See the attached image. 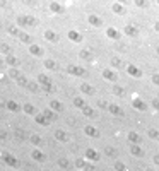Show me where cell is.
<instances>
[{
	"mask_svg": "<svg viewBox=\"0 0 159 171\" xmlns=\"http://www.w3.org/2000/svg\"><path fill=\"white\" fill-rule=\"evenodd\" d=\"M81 91L84 94H87V96H92V94L96 93L94 91V87H92V86L91 84H87V82H84V84H81Z\"/></svg>",
	"mask_w": 159,
	"mask_h": 171,
	"instance_id": "15",
	"label": "cell"
},
{
	"mask_svg": "<svg viewBox=\"0 0 159 171\" xmlns=\"http://www.w3.org/2000/svg\"><path fill=\"white\" fill-rule=\"evenodd\" d=\"M21 39H22V41H26V43H29V41H31L27 34H21Z\"/></svg>",
	"mask_w": 159,
	"mask_h": 171,
	"instance_id": "39",
	"label": "cell"
},
{
	"mask_svg": "<svg viewBox=\"0 0 159 171\" xmlns=\"http://www.w3.org/2000/svg\"><path fill=\"white\" fill-rule=\"evenodd\" d=\"M60 166H63V168H69V161H65V159H62V161H60Z\"/></svg>",
	"mask_w": 159,
	"mask_h": 171,
	"instance_id": "40",
	"label": "cell"
},
{
	"mask_svg": "<svg viewBox=\"0 0 159 171\" xmlns=\"http://www.w3.org/2000/svg\"><path fill=\"white\" fill-rule=\"evenodd\" d=\"M123 33L127 36H130V38H135V36H139V27L135 24H127L123 27Z\"/></svg>",
	"mask_w": 159,
	"mask_h": 171,
	"instance_id": "6",
	"label": "cell"
},
{
	"mask_svg": "<svg viewBox=\"0 0 159 171\" xmlns=\"http://www.w3.org/2000/svg\"><path fill=\"white\" fill-rule=\"evenodd\" d=\"M108 111L111 113L113 116H123V108L118 106V104H108Z\"/></svg>",
	"mask_w": 159,
	"mask_h": 171,
	"instance_id": "10",
	"label": "cell"
},
{
	"mask_svg": "<svg viewBox=\"0 0 159 171\" xmlns=\"http://www.w3.org/2000/svg\"><path fill=\"white\" fill-rule=\"evenodd\" d=\"M39 82H43V84L50 86V79H48L46 75H39Z\"/></svg>",
	"mask_w": 159,
	"mask_h": 171,
	"instance_id": "33",
	"label": "cell"
},
{
	"mask_svg": "<svg viewBox=\"0 0 159 171\" xmlns=\"http://www.w3.org/2000/svg\"><path fill=\"white\" fill-rule=\"evenodd\" d=\"M86 159H89V161H99V159H101V154H99L96 149H87L86 151Z\"/></svg>",
	"mask_w": 159,
	"mask_h": 171,
	"instance_id": "12",
	"label": "cell"
},
{
	"mask_svg": "<svg viewBox=\"0 0 159 171\" xmlns=\"http://www.w3.org/2000/svg\"><path fill=\"white\" fill-rule=\"evenodd\" d=\"M36 120H38L39 123H48V120H45L43 116H38V118H36Z\"/></svg>",
	"mask_w": 159,
	"mask_h": 171,
	"instance_id": "41",
	"label": "cell"
},
{
	"mask_svg": "<svg viewBox=\"0 0 159 171\" xmlns=\"http://www.w3.org/2000/svg\"><path fill=\"white\" fill-rule=\"evenodd\" d=\"M7 62H9V64H16V58H14V56H9V58H7Z\"/></svg>",
	"mask_w": 159,
	"mask_h": 171,
	"instance_id": "43",
	"label": "cell"
},
{
	"mask_svg": "<svg viewBox=\"0 0 159 171\" xmlns=\"http://www.w3.org/2000/svg\"><path fill=\"white\" fill-rule=\"evenodd\" d=\"M152 162H154L156 166H159V154H154V158H152Z\"/></svg>",
	"mask_w": 159,
	"mask_h": 171,
	"instance_id": "38",
	"label": "cell"
},
{
	"mask_svg": "<svg viewBox=\"0 0 159 171\" xmlns=\"http://www.w3.org/2000/svg\"><path fill=\"white\" fill-rule=\"evenodd\" d=\"M104 81H110V82H116L118 81V72H116L115 68H104L103 72H101Z\"/></svg>",
	"mask_w": 159,
	"mask_h": 171,
	"instance_id": "1",
	"label": "cell"
},
{
	"mask_svg": "<svg viewBox=\"0 0 159 171\" xmlns=\"http://www.w3.org/2000/svg\"><path fill=\"white\" fill-rule=\"evenodd\" d=\"M52 108H55L56 111H62V110H63V106H62L58 101H53V103H52Z\"/></svg>",
	"mask_w": 159,
	"mask_h": 171,
	"instance_id": "30",
	"label": "cell"
},
{
	"mask_svg": "<svg viewBox=\"0 0 159 171\" xmlns=\"http://www.w3.org/2000/svg\"><path fill=\"white\" fill-rule=\"evenodd\" d=\"M24 111H26V113H29V115H33V113H34V108L31 106V104H26V106H24Z\"/></svg>",
	"mask_w": 159,
	"mask_h": 171,
	"instance_id": "34",
	"label": "cell"
},
{
	"mask_svg": "<svg viewBox=\"0 0 159 171\" xmlns=\"http://www.w3.org/2000/svg\"><path fill=\"white\" fill-rule=\"evenodd\" d=\"M87 22H89L91 26H94V27H101V26H103V19H101L98 14H89V16H87Z\"/></svg>",
	"mask_w": 159,
	"mask_h": 171,
	"instance_id": "5",
	"label": "cell"
},
{
	"mask_svg": "<svg viewBox=\"0 0 159 171\" xmlns=\"http://www.w3.org/2000/svg\"><path fill=\"white\" fill-rule=\"evenodd\" d=\"M45 65H46L48 68H55V62H52V60H46V64Z\"/></svg>",
	"mask_w": 159,
	"mask_h": 171,
	"instance_id": "37",
	"label": "cell"
},
{
	"mask_svg": "<svg viewBox=\"0 0 159 171\" xmlns=\"http://www.w3.org/2000/svg\"><path fill=\"white\" fill-rule=\"evenodd\" d=\"M45 38L50 39V41H58V36H56L53 31H46V33H45Z\"/></svg>",
	"mask_w": 159,
	"mask_h": 171,
	"instance_id": "25",
	"label": "cell"
},
{
	"mask_svg": "<svg viewBox=\"0 0 159 171\" xmlns=\"http://www.w3.org/2000/svg\"><path fill=\"white\" fill-rule=\"evenodd\" d=\"M156 2H157V4H159V0H156Z\"/></svg>",
	"mask_w": 159,
	"mask_h": 171,
	"instance_id": "48",
	"label": "cell"
},
{
	"mask_svg": "<svg viewBox=\"0 0 159 171\" xmlns=\"http://www.w3.org/2000/svg\"><path fill=\"white\" fill-rule=\"evenodd\" d=\"M116 2H120V4H125V5L130 4V0H116Z\"/></svg>",
	"mask_w": 159,
	"mask_h": 171,
	"instance_id": "45",
	"label": "cell"
},
{
	"mask_svg": "<svg viewBox=\"0 0 159 171\" xmlns=\"http://www.w3.org/2000/svg\"><path fill=\"white\" fill-rule=\"evenodd\" d=\"M150 81H152V84H154V86H157V87H159V74H152Z\"/></svg>",
	"mask_w": 159,
	"mask_h": 171,
	"instance_id": "29",
	"label": "cell"
},
{
	"mask_svg": "<svg viewBox=\"0 0 159 171\" xmlns=\"http://www.w3.org/2000/svg\"><path fill=\"white\" fill-rule=\"evenodd\" d=\"M104 154H106V156H110V158H113V156L116 154V151L113 149V147H104Z\"/></svg>",
	"mask_w": 159,
	"mask_h": 171,
	"instance_id": "27",
	"label": "cell"
},
{
	"mask_svg": "<svg viewBox=\"0 0 159 171\" xmlns=\"http://www.w3.org/2000/svg\"><path fill=\"white\" fill-rule=\"evenodd\" d=\"M79 56H81L82 60H92V53H91L89 50H82L81 53H79Z\"/></svg>",
	"mask_w": 159,
	"mask_h": 171,
	"instance_id": "21",
	"label": "cell"
},
{
	"mask_svg": "<svg viewBox=\"0 0 159 171\" xmlns=\"http://www.w3.org/2000/svg\"><path fill=\"white\" fill-rule=\"evenodd\" d=\"M74 106H75V108H84V106H86V99L75 98V99H74Z\"/></svg>",
	"mask_w": 159,
	"mask_h": 171,
	"instance_id": "24",
	"label": "cell"
},
{
	"mask_svg": "<svg viewBox=\"0 0 159 171\" xmlns=\"http://www.w3.org/2000/svg\"><path fill=\"white\" fill-rule=\"evenodd\" d=\"M69 39L74 43H82V34L79 33V31H69Z\"/></svg>",
	"mask_w": 159,
	"mask_h": 171,
	"instance_id": "14",
	"label": "cell"
},
{
	"mask_svg": "<svg viewBox=\"0 0 159 171\" xmlns=\"http://www.w3.org/2000/svg\"><path fill=\"white\" fill-rule=\"evenodd\" d=\"M99 106H101V108H108V103L106 101H99Z\"/></svg>",
	"mask_w": 159,
	"mask_h": 171,
	"instance_id": "42",
	"label": "cell"
},
{
	"mask_svg": "<svg viewBox=\"0 0 159 171\" xmlns=\"http://www.w3.org/2000/svg\"><path fill=\"white\" fill-rule=\"evenodd\" d=\"M29 51H31V53H33V55H41V53H43V51H41V48L34 46V45H31Z\"/></svg>",
	"mask_w": 159,
	"mask_h": 171,
	"instance_id": "26",
	"label": "cell"
},
{
	"mask_svg": "<svg viewBox=\"0 0 159 171\" xmlns=\"http://www.w3.org/2000/svg\"><path fill=\"white\" fill-rule=\"evenodd\" d=\"M81 110H82V115L87 116V118H91V116H94V115H96V111L92 110L91 106H87V104H86L84 108H81Z\"/></svg>",
	"mask_w": 159,
	"mask_h": 171,
	"instance_id": "17",
	"label": "cell"
},
{
	"mask_svg": "<svg viewBox=\"0 0 159 171\" xmlns=\"http://www.w3.org/2000/svg\"><path fill=\"white\" fill-rule=\"evenodd\" d=\"M84 133H86L87 137H92V139H99V137H101V132H99L96 127H91V125L84 127Z\"/></svg>",
	"mask_w": 159,
	"mask_h": 171,
	"instance_id": "7",
	"label": "cell"
},
{
	"mask_svg": "<svg viewBox=\"0 0 159 171\" xmlns=\"http://www.w3.org/2000/svg\"><path fill=\"white\" fill-rule=\"evenodd\" d=\"M111 67L115 68V70H120V68L125 67V64H123V60H121V58H118V56H113V58H111Z\"/></svg>",
	"mask_w": 159,
	"mask_h": 171,
	"instance_id": "16",
	"label": "cell"
},
{
	"mask_svg": "<svg viewBox=\"0 0 159 171\" xmlns=\"http://www.w3.org/2000/svg\"><path fill=\"white\" fill-rule=\"evenodd\" d=\"M130 154H132V156H135V158H142L146 152L142 151V147L139 144H130Z\"/></svg>",
	"mask_w": 159,
	"mask_h": 171,
	"instance_id": "11",
	"label": "cell"
},
{
	"mask_svg": "<svg viewBox=\"0 0 159 171\" xmlns=\"http://www.w3.org/2000/svg\"><path fill=\"white\" fill-rule=\"evenodd\" d=\"M127 74H128L130 77H133V79H142L144 77V74H142V70L137 67V65H127Z\"/></svg>",
	"mask_w": 159,
	"mask_h": 171,
	"instance_id": "3",
	"label": "cell"
},
{
	"mask_svg": "<svg viewBox=\"0 0 159 171\" xmlns=\"http://www.w3.org/2000/svg\"><path fill=\"white\" fill-rule=\"evenodd\" d=\"M127 139H128L130 144H139V145H140L142 142H144V140H142V137L139 135L137 132H130L128 135H127Z\"/></svg>",
	"mask_w": 159,
	"mask_h": 171,
	"instance_id": "13",
	"label": "cell"
},
{
	"mask_svg": "<svg viewBox=\"0 0 159 171\" xmlns=\"http://www.w3.org/2000/svg\"><path fill=\"white\" fill-rule=\"evenodd\" d=\"M132 108L137 111H147L149 110V104L142 98H135V99H132Z\"/></svg>",
	"mask_w": 159,
	"mask_h": 171,
	"instance_id": "2",
	"label": "cell"
},
{
	"mask_svg": "<svg viewBox=\"0 0 159 171\" xmlns=\"http://www.w3.org/2000/svg\"><path fill=\"white\" fill-rule=\"evenodd\" d=\"M147 135H149V139H152V140H159V130H156V128H149V130H147Z\"/></svg>",
	"mask_w": 159,
	"mask_h": 171,
	"instance_id": "19",
	"label": "cell"
},
{
	"mask_svg": "<svg viewBox=\"0 0 159 171\" xmlns=\"http://www.w3.org/2000/svg\"><path fill=\"white\" fill-rule=\"evenodd\" d=\"M113 168H115L116 171H125V169H127V166H125L123 162H118V161L115 162V166H113Z\"/></svg>",
	"mask_w": 159,
	"mask_h": 171,
	"instance_id": "28",
	"label": "cell"
},
{
	"mask_svg": "<svg viewBox=\"0 0 159 171\" xmlns=\"http://www.w3.org/2000/svg\"><path fill=\"white\" fill-rule=\"evenodd\" d=\"M55 137H56V139H58L60 142H67V140H69V135H67L65 132H62V130H58V132L55 133Z\"/></svg>",
	"mask_w": 159,
	"mask_h": 171,
	"instance_id": "20",
	"label": "cell"
},
{
	"mask_svg": "<svg viewBox=\"0 0 159 171\" xmlns=\"http://www.w3.org/2000/svg\"><path fill=\"white\" fill-rule=\"evenodd\" d=\"M111 10L116 14V16H125V14H127V7H125V4H120V2H115V4L111 5Z\"/></svg>",
	"mask_w": 159,
	"mask_h": 171,
	"instance_id": "8",
	"label": "cell"
},
{
	"mask_svg": "<svg viewBox=\"0 0 159 171\" xmlns=\"http://www.w3.org/2000/svg\"><path fill=\"white\" fill-rule=\"evenodd\" d=\"M133 4L137 5L139 9H147L149 7V0H133Z\"/></svg>",
	"mask_w": 159,
	"mask_h": 171,
	"instance_id": "22",
	"label": "cell"
},
{
	"mask_svg": "<svg viewBox=\"0 0 159 171\" xmlns=\"http://www.w3.org/2000/svg\"><path fill=\"white\" fill-rule=\"evenodd\" d=\"M104 33H106V36L110 39H113V41H120V38H121V33L116 29V27H113V26L106 27V31H104Z\"/></svg>",
	"mask_w": 159,
	"mask_h": 171,
	"instance_id": "4",
	"label": "cell"
},
{
	"mask_svg": "<svg viewBox=\"0 0 159 171\" xmlns=\"http://www.w3.org/2000/svg\"><path fill=\"white\" fill-rule=\"evenodd\" d=\"M156 53H157V55H159V46H157V48H156Z\"/></svg>",
	"mask_w": 159,
	"mask_h": 171,
	"instance_id": "47",
	"label": "cell"
},
{
	"mask_svg": "<svg viewBox=\"0 0 159 171\" xmlns=\"http://www.w3.org/2000/svg\"><path fill=\"white\" fill-rule=\"evenodd\" d=\"M113 93H115L116 96H120V98L125 96V89L121 87V86H113Z\"/></svg>",
	"mask_w": 159,
	"mask_h": 171,
	"instance_id": "23",
	"label": "cell"
},
{
	"mask_svg": "<svg viewBox=\"0 0 159 171\" xmlns=\"http://www.w3.org/2000/svg\"><path fill=\"white\" fill-rule=\"evenodd\" d=\"M33 158L38 159V161H41V159H43V154L39 152V151H34V152H33Z\"/></svg>",
	"mask_w": 159,
	"mask_h": 171,
	"instance_id": "32",
	"label": "cell"
},
{
	"mask_svg": "<svg viewBox=\"0 0 159 171\" xmlns=\"http://www.w3.org/2000/svg\"><path fill=\"white\" fill-rule=\"evenodd\" d=\"M154 29H156V31H157V33H159V21H157V22H156V24H154Z\"/></svg>",
	"mask_w": 159,
	"mask_h": 171,
	"instance_id": "46",
	"label": "cell"
},
{
	"mask_svg": "<svg viewBox=\"0 0 159 171\" xmlns=\"http://www.w3.org/2000/svg\"><path fill=\"white\" fill-rule=\"evenodd\" d=\"M152 108H154L156 111H159V99H157V98L152 99Z\"/></svg>",
	"mask_w": 159,
	"mask_h": 171,
	"instance_id": "36",
	"label": "cell"
},
{
	"mask_svg": "<svg viewBox=\"0 0 159 171\" xmlns=\"http://www.w3.org/2000/svg\"><path fill=\"white\" fill-rule=\"evenodd\" d=\"M9 108L12 111H17L19 110V106H17V103H14V101H9Z\"/></svg>",
	"mask_w": 159,
	"mask_h": 171,
	"instance_id": "35",
	"label": "cell"
},
{
	"mask_svg": "<svg viewBox=\"0 0 159 171\" xmlns=\"http://www.w3.org/2000/svg\"><path fill=\"white\" fill-rule=\"evenodd\" d=\"M67 70H69L70 75H77V77H82L84 74H86V70H84L82 67H77V65H69Z\"/></svg>",
	"mask_w": 159,
	"mask_h": 171,
	"instance_id": "9",
	"label": "cell"
},
{
	"mask_svg": "<svg viewBox=\"0 0 159 171\" xmlns=\"http://www.w3.org/2000/svg\"><path fill=\"white\" fill-rule=\"evenodd\" d=\"M50 9H52L53 12H56V14H62V12L65 10V9H63V5L56 4V2H52V4H50Z\"/></svg>",
	"mask_w": 159,
	"mask_h": 171,
	"instance_id": "18",
	"label": "cell"
},
{
	"mask_svg": "<svg viewBox=\"0 0 159 171\" xmlns=\"http://www.w3.org/2000/svg\"><path fill=\"white\" fill-rule=\"evenodd\" d=\"M33 142H34V144H39L41 140H39V137H33Z\"/></svg>",
	"mask_w": 159,
	"mask_h": 171,
	"instance_id": "44",
	"label": "cell"
},
{
	"mask_svg": "<svg viewBox=\"0 0 159 171\" xmlns=\"http://www.w3.org/2000/svg\"><path fill=\"white\" fill-rule=\"evenodd\" d=\"M5 161L9 162L10 166H16V164H17V161H16L14 158H10V156H5Z\"/></svg>",
	"mask_w": 159,
	"mask_h": 171,
	"instance_id": "31",
	"label": "cell"
}]
</instances>
